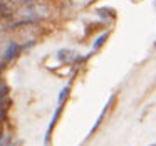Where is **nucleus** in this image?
Returning <instances> with one entry per match:
<instances>
[{
	"label": "nucleus",
	"instance_id": "1",
	"mask_svg": "<svg viewBox=\"0 0 156 146\" xmlns=\"http://www.w3.org/2000/svg\"><path fill=\"white\" fill-rule=\"evenodd\" d=\"M22 17L24 19H29V20H37L41 17H47L49 15V7L44 4H29L27 7H24L20 10Z\"/></svg>",
	"mask_w": 156,
	"mask_h": 146
},
{
	"label": "nucleus",
	"instance_id": "2",
	"mask_svg": "<svg viewBox=\"0 0 156 146\" xmlns=\"http://www.w3.org/2000/svg\"><path fill=\"white\" fill-rule=\"evenodd\" d=\"M15 52H17V45L15 44H10L7 49V52H5V59H12L15 55Z\"/></svg>",
	"mask_w": 156,
	"mask_h": 146
},
{
	"label": "nucleus",
	"instance_id": "3",
	"mask_svg": "<svg viewBox=\"0 0 156 146\" xmlns=\"http://www.w3.org/2000/svg\"><path fill=\"white\" fill-rule=\"evenodd\" d=\"M9 2H12V4H30L32 0H9Z\"/></svg>",
	"mask_w": 156,
	"mask_h": 146
}]
</instances>
